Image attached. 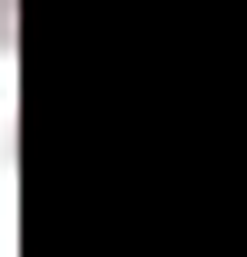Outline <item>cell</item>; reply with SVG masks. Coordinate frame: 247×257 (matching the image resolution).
Instances as JSON below:
<instances>
[{
	"label": "cell",
	"instance_id": "6da1fadb",
	"mask_svg": "<svg viewBox=\"0 0 247 257\" xmlns=\"http://www.w3.org/2000/svg\"><path fill=\"white\" fill-rule=\"evenodd\" d=\"M0 50H20V0H0Z\"/></svg>",
	"mask_w": 247,
	"mask_h": 257
}]
</instances>
